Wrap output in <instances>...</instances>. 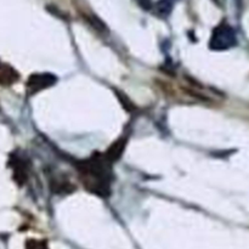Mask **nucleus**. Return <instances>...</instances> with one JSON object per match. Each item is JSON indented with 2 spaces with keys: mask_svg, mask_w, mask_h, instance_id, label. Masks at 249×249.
I'll list each match as a JSON object with an SVG mask.
<instances>
[{
  "mask_svg": "<svg viewBox=\"0 0 249 249\" xmlns=\"http://www.w3.org/2000/svg\"><path fill=\"white\" fill-rule=\"evenodd\" d=\"M237 1H238V2H240V1H241V0H237Z\"/></svg>",
  "mask_w": 249,
  "mask_h": 249,
  "instance_id": "nucleus-6",
  "label": "nucleus"
},
{
  "mask_svg": "<svg viewBox=\"0 0 249 249\" xmlns=\"http://www.w3.org/2000/svg\"><path fill=\"white\" fill-rule=\"evenodd\" d=\"M19 75L14 68L10 66L1 65L0 63V84L1 85H11L18 80Z\"/></svg>",
  "mask_w": 249,
  "mask_h": 249,
  "instance_id": "nucleus-3",
  "label": "nucleus"
},
{
  "mask_svg": "<svg viewBox=\"0 0 249 249\" xmlns=\"http://www.w3.org/2000/svg\"><path fill=\"white\" fill-rule=\"evenodd\" d=\"M55 83V75L50 73H36V74H32L27 82V91L29 95H34L41 90L53 87Z\"/></svg>",
  "mask_w": 249,
  "mask_h": 249,
  "instance_id": "nucleus-2",
  "label": "nucleus"
},
{
  "mask_svg": "<svg viewBox=\"0 0 249 249\" xmlns=\"http://www.w3.org/2000/svg\"><path fill=\"white\" fill-rule=\"evenodd\" d=\"M236 40L237 39H236L235 31L229 24H220L214 29L209 46L216 51L228 50L235 45Z\"/></svg>",
  "mask_w": 249,
  "mask_h": 249,
  "instance_id": "nucleus-1",
  "label": "nucleus"
},
{
  "mask_svg": "<svg viewBox=\"0 0 249 249\" xmlns=\"http://www.w3.org/2000/svg\"><path fill=\"white\" fill-rule=\"evenodd\" d=\"M173 9V4L170 0H160L157 4L155 5V11L156 14L160 15V16L165 17L170 14Z\"/></svg>",
  "mask_w": 249,
  "mask_h": 249,
  "instance_id": "nucleus-4",
  "label": "nucleus"
},
{
  "mask_svg": "<svg viewBox=\"0 0 249 249\" xmlns=\"http://www.w3.org/2000/svg\"><path fill=\"white\" fill-rule=\"evenodd\" d=\"M136 2H138L143 10H151L153 7L152 0H136Z\"/></svg>",
  "mask_w": 249,
  "mask_h": 249,
  "instance_id": "nucleus-5",
  "label": "nucleus"
}]
</instances>
